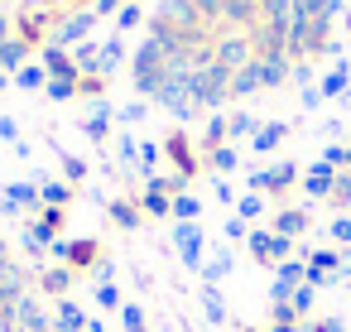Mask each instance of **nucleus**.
I'll return each mask as SVG.
<instances>
[{
	"instance_id": "7ed1b4c3",
	"label": "nucleus",
	"mask_w": 351,
	"mask_h": 332,
	"mask_svg": "<svg viewBox=\"0 0 351 332\" xmlns=\"http://www.w3.org/2000/svg\"><path fill=\"white\" fill-rule=\"evenodd\" d=\"M298 226H303L298 212H284V217H279V231H298Z\"/></svg>"
},
{
	"instance_id": "f257e3e1",
	"label": "nucleus",
	"mask_w": 351,
	"mask_h": 332,
	"mask_svg": "<svg viewBox=\"0 0 351 332\" xmlns=\"http://www.w3.org/2000/svg\"><path fill=\"white\" fill-rule=\"evenodd\" d=\"M327 0H173L140 49V92L173 116L284 82L327 34Z\"/></svg>"
},
{
	"instance_id": "f03ea898",
	"label": "nucleus",
	"mask_w": 351,
	"mask_h": 332,
	"mask_svg": "<svg viewBox=\"0 0 351 332\" xmlns=\"http://www.w3.org/2000/svg\"><path fill=\"white\" fill-rule=\"evenodd\" d=\"M111 212H116V222H121V226H135V212H130V207H125V202H116V207H111Z\"/></svg>"
}]
</instances>
